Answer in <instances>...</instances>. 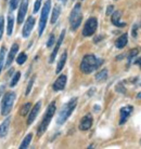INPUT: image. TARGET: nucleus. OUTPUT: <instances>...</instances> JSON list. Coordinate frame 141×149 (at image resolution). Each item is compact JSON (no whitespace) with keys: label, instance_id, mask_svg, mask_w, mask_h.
Returning a JSON list of instances; mask_svg holds the SVG:
<instances>
[{"label":"nucleus","instance_id":"27","mask_svg":"<svg viewBox=\"0 0 141 149\" xmlns=\"http://www.w3.org/2000/svg\"><path fill=\"white\" fill-rule=\"evenodd\" d=\"M26 60H27V55H26L25 53H21L19 56H18V58H16V63L19 64V65H23V64L25 63Z\"/></svg>","mask_w":141,"mask_h":149},{"label":"nucleus","instance_id":"23","mask_svg":"<svg viewBox=\"0 0 141 149\" xmlns=\"http://www.w3.org/2000/svg\"><path fill=\"white\" fill-rule=\"evenodd\" d=\"M32 139H33V134H32V133H30V134L26 135L25 138H24V141H23L22 144H21V146H20V149L27 148V147L30 146V142H32Z\"/></svg>","mask_w":141,"mask_h":149},{"label":"nucleus","instance_id":"33","mask_svg":"<svg viewBox=\"0 0 141 149\" xmlns=\"http://www.w3.org/2000/svg\"><path fill=\"white\" fill-rule=\"evenodd\" d=\"M4 19L2 16H0V40H1L2 34H4Z\"/></svg>","mask_w":141,"mask_h":149},{"label":"nucleus","instance_id":"13","mask_svg":"<svg viewBox=\"0 0 141 149\" xmlns=\"http://www.w3.org/2000/svg\"><path fill=\"white\" fill-rule=\"evenodd\" d=\"M64 36H65V30H62V33H61V35H60L59 39H58V41H56V48L53 49L51 55H50L49 63H53V62H54V60H56V54H58V52H59L60 47H61V45H62V42H63V40H64Z\"/></svg>","mask_w":141,"mask_h":149},{"label":"nucleus","instance_id":"19","mask_svg":"<svg viewBox=\"0 0 141 149\" xmlns=\"http://www.w3.org/2000/svg\"><path fill=\"white\" fill-rule=\"evenodd\" d=\"M66 58H67V52L66 51H64L59 60V63H58V66H56V74H60L61 70L63 69L64 65H65V63H66Z\"/></svg>","mask_w":141,"mask_h":149},{"label":"nucleus","instance_id":"28","mask_svg":"<svg viewBox=\"0 0 141 149\" xmlns=\"http://www.w3.org/2000/svg\"><path fill=\"white\" fill-rule=\"evenodd\" d=\"M115 90H116V92H118V93H122V94H125V93H126L125 86H123L122 82H119V83H117V84H116Z\"/></svg>","mask_w":141,"mask_h":149},{"label":"nucleus","instance_id":"11","mask_svg":"<svg viewBox=\"0 0 141 149\" xmlns=\"http://www.w3.org/2000/svg\"><path fill=\"white\" fill-rule=\"evenodd\" d=\"M27 8H28V0H22L19 9V14H18V23L19 24H22L24 19H25Z\"/></svg>","mask_w":141,"mask_h":149},{"label":"nucleus","instance_id":"34","mask_svg":"<svg viewBox=\"0 0 141 149\" xmlns=\"http://www.w3.org/2000/svg\"><path fill=\"white\" fill-rule=\"evenodd\" d=\"M40 6H41V0H36L35 6H34V13H37V12L39 11Z\"/></svg>","mask_w":141,"mask_h":149},{"label":"nucleus","instance_id":"6","mask_svg":"<svg viewBox=\"0 0 141 149\" xmlns=\"http://www.w3.org/2000/svg\"><path fill=\"white\" fill-rule=\"evenodd\" d=\"M50 8H51V0H47L46 3L44 4V7H42L40 19H39V36L42 35V33H44V30L46 28L48 16H49V12H50Z\"/></svg>","mask_w":141,"mask_h":149},{"label":"nucleus","instance_id":"30","mask_svg":"<svg viewBox=\"0 0 141 149\" xmlns=\"http://www.w3.org/2000/svg\"><path fill=\"white\" fill-rule=\"evenodd\" d=\"M19 2L20 0H10V10L11 11L15 10L18 8V6H19Z\"/></svg>","mask_w":141,"mask_h":149},{"label":"nucleus","instance_id":"4","mask_svg":"<svg viewBox=\"0 0 141 149\" xmlns=\"http://www.w3.org/2000/svg\"><path fill=\"white\" fill-rule=\"evenodd\" d=\"M82 21V6L80 3H76L73 10L70 12V29L76 30L78 27L80 26Z\"/></svg>","mask_w":141,"mask_h":149},{"label":"nucleus","instance_id":"31","mask_svg":"<svg viewBox=\"0 0 141 149\" xmlns=\"http://www.w3.org/2000/svg\"><path fill=\"white\" fill-rule=\"evenodd\" d=\"M54 42H56V38H54V35H50V37L48 39V42H47V47L50 48L52 45H54Z\"/></svg>","mask_w":141,"mask_h":149},{"label":"nucleus","instance_id":"12","mask_svg":"<svg viewBox=\"0 0 141 149\" xmlns=\"http://www.w3.org/2000/svg\"><path fill=\"white\" fill-rule=\"evenodd\" d=\"M66 80H67V77L65 74H61L60 77H58L54 83H53V86H52V89L54 90L56 92L58 91H62V90L65 88V84H66Z\"/></svg>","mask_w":141,"mask_h":149},{"label":"nucleus","instance_id":"26","mask_svg":"<svg viewBox=\"0 0 141 149\" xmlns=\"http://www.w3.org/2000/svg\"><path fill=\"white\" fill-rule=\"evenodd\" d=\"M20 77H21V72H20V71L15 72V74L13 76V78H12L11 82H10V86H11V88H13V86H16V83H18V82H19V80H20Z\"/></svg>","mask_w":141,"mask_h":149},{"label":"nucleus","instance_id":"24","mask_svg":"<svg viewBox=\"0 0 141 149\" xmlns=\"http://www.w3.org/2000/svg\"><path fill=\"white\" fill-rule=\"evenodd\" d=\"M30 108H32V103L27 102L26 104H24L22 106V108H21V110H20V115L24 117V116H26L27 113H30Z\"/></svg>","mask_w":141,"mask_h":149},{"label":"nucleus","instance_id":"1","mask_svg":"<svg viewBox=\"0 0 141 149\" xmlns=\"http://www.w3.org/2000/svg\"><path fill=\"white\" fill-rule=\"evenodd\" d=\"M102 63H103V60L97 58L96 56L92 55V54H87V55L84 56V58L82 60L79 68H80L82 72L88 74H91L96 69H98L102 65Z\"/></svg>","mask_w":141,"mask_h":149},{"label":"nucleus","instance_id":"18","mask_svg":"<svg viewBox=\"0 0 141 149\" xmlns=\"http://www.w3.org/2000/svg\"><path fill=\"white\" fill-rule=\"evenodd\" d=\"M128 42V35L127 34H123L121 37H118L115 41V47L117 49H123L125 48Z\"/></svg>","mask_w":141,"mask_h":149},{"label":"nucleus","instance_id":"7","mask_svg":"<svg viewBox=\"0 0 141 149\" xmlns=\"http://www.w3.org/2000/svg\"><path fill=\"white\" fill-rule=\"evenodd\" d=\"M97 27H98V21H97V19L96 17H90V19H88L86 21L84 29H82V35L85 37L92 36L96 33Z\"/></svg>","mask_w":141,"mask_h":149},{"label":"nucleus","instance_id":"37","mask_svg":"<svg viewBox=\"0 0 141 149\" xmlns=\"http://www.w3.org/2000/svg\"><path fill=\"white\" fill-rule=\"evenodd\" d=\"M4 86H0V96L2 95V93H4Z\"/></svg>","mask_w":141,"mask_h":149},{"label":"nucleus","instance_id":"36","mask_svg":"<svg viewBox=\"0 0 141 149\" xmlns=\"http://www.w3.org/2000/svg\"><path fill=\"white\" fill-rule=\"evenodd\" d=\"M135 64H136V65H138V66L140 67V69H141V57H139V58H137V60L135 61Z\"/></svg>","mask_w":141,"mask_h":149},{"label":"nucleus","instance_id":"29","mask_svg":"<svg viewBox=\"0 0 141 149\" xmlns=\"http://www.w3.org/2000/svg\"><path fill=\"white\" fill-rule=\"evenodd\" d=\"M34 81H35V77H33V78L30 79V81L28 82V86H27V89H26V91H25V95H26V96H27V95H30V90H32V88H33Z\"/></svg>","mask_w":141,"mask_h":149},{"label":"nucleus","instance_id":"9","mask_svg":"<svg viewBox=\"0 0 141 149\" xmlns=\"http://www.w3.org/2000/svg\"><path fill=\"white\" fill-rule=\"evenodd\" d=\"M34 25H35V19H34L33 16H30L28 19H26L25 25L23 27V31H22L23 37L24 38L30 37V33H32V30L34 28Z\"/></svg>","mask_w":141,"mask_h":149},{"label":"nucleus","instance_id":"8","mask_svg":"<svg viewBox=\"0 0 141 149\" xmlns=\"http://www.w3.org/2000/svg\"><path fill=\"white\" fill-rule=\"evenodd\" d=\"M133 110H134V108L130 105H127V106H124L121 108V110H119V124L121 125H123L127 120L129 119Z\"/></svg>","mask_w":141,"mask_h":149},{"label":"nucleus","instance_id":"17","mask_svg":"<svg viewBox=\"0 0 141 149\" xmlns=\"http://www.w3.org/2000/svg\"><path fill=\"white\" fill-rule=\"evenodd\" d=\"M10 122H11V118H7L4 122L0 125V138L4 137L8 134L9 131V127H10Z\"/></svg>","mask_w":141,"mask_h":149},{"label":"nucleus","instance_id":"25","mask_svg":"<svg viewBox=\"0 0 141 149\" xmlns=\"http://www.w3.org/2000/svg\"><path fill=\"white\" fill-rule=\"evenodd\" d=\"M4 60H6V48L2 47L0 50V72L4 66Z\"/></svg>","mask_w":141,"mask_h":149},{"label":"nucleus","instance_id":"3","mask_svg":"<svg viewBox=\"0 0 141 149\" xmlns=\"http://www.w3.org/2000/svg\"><path fill=\"white\" fill-rule=\"evenodd\" d=\"M54 113H56V104H54V102H52L51 104L48 106L47 111H46L45 116H44V118H42V121H41V123L39 124V127H38L37 135L39 137L47 131V129H48L49 124L51 122V120H52V118H53Z\"/></svg>","mask_w":141,"mask_h":149},{"label":"nucleus","instance_id":"21","mask_svg":"<svg viewBox=\"0 0 141 149\" xmlns=\"http://www.w3.org/2000/svg\"><path fill=\"white\" fill-rule=\"evenodd\" d=\"M60 13H61V7L60 6H56L54 9H53V12H52V16H51V24H54V23L58 21L60 16Z\"/></svg>","mask_w":141,"mask_h":149},{"label":"nucleus","instance_id":"2","mask_svg":"<svg viewBox=\"0 0 141 149\" xmlns=\"http://www.w3.org/2000/svg\"><path fill=\"white\" fill-rule=\"evenodd\" d=\"M76 106H77V98H76V97L70 100L66 104H64L63 106H62V108L60 109L56 123L60 124V125L65 123V121L68 119V117L72 115V112L74 111V109L76 108Z\"/></svg>","mask_w":141,"mask_h":149},{"label":"nucleus","instance_id":"15","mask_svg":"<svg viewBox=\"0 0 141 149\" xmlns=\"http://www.w3.org/2000/svg\"><path fill=\"white\" fill-rule=\"evenodd\" d=\"M121 19H122V11H115L111 16L112 24L116 27H125L127 24L125 22H122Z\"/></svg>","mask_w":141,"mask_h":149},{"label":"nucleus","instance_id":"5","mask_svg":"<svg viewBox=\"0 0 141 149\" xmlns=\"http://www.w3.org/2000/svg\"><path fill=\"white\" fill-rule=\"evenodd\" d=\"M15 96L16 95L14 92H9L4 96V100L1 103V115L2 116H7L10 113L12 107H13V104H14Z\"/></svg>","mask_w":141,"mask_h":149},{"label":"nucleus","instance_id":"22","mask_svg":"<svg viewBox=\"0 0 141 149\" xmlns=\"http://www.w3.org/2000/svg\"><path fill=\"white\" fill-rule=\"evenodd\" d=\"M13 26H14V19H13V15H9L8 16V36H11L12 31H13Z\"/></svg>","mask_w":141,"mask_h":149},{"label":"nucleus","instance_id":"10","mask_svg":"<svg viewBox=\"0 0 141 149\" xmlns=\"http://www.w3.org/2000/svg\"><path fill=\"white\" fill-rule=\"evenodd\" d=\"M40 108H41V102H38V103L35 104V106H34L33 108L30 109V116H28V119H27V125H30L35 121L36 117H37L39 111H40Z\"/></svg>","mask_w":141,"mask_h":149},{"label":"nucleus","instance_id":"35","mask_svg":"<svg viewBox=\"0 0 141 149\" xmlns=\"http://www.w3.org/2000/svg\"><path fill=\"white\" fill-rule=\"evenodd\" d=\"M113 6H109L108 7V10H106V15H110V13H112V11H113Z\"/></svg>","mask_w":141,"mask_h":149},{"label":"nucleus","instance_id":"20","mask_svg":"<svg viewBox=\"0 0 141 149\" xmlns=\"http://www.w3.org/2000/svg\"><path fill=\"white\" fill-rule=\"evenodd\" d=\"M108 74H109L108 69H102V70L99 71V72L96 74V80L98 82L105 81V80L108 79Z\"/></svg>","mask_w":141,"mask_h":149},{"label":"nucleus","instance_id":"38","mask_svg":"<svg viewBox=\"0 0 141 149\" xmlns=\"http://www.w3.org/2000/svg\"><path fill=\"white\" fill-rule=\"evenodd\" d=\"M138 98H141V92L139 93V95H138Z\"/></svg>","mask_w":141,"mask_h":149},{"label":"nucleus","instance_id":"39","mask_svg":"<svg viewBox=\"0 0 141 149\" xmlns=\"http://www.w3.org/2000/svg\"><path fill=\"white\" fill-rule=\"evenodd\" d=\"M60 1H62V2H64V3H65V2H66L67 0H60Z\"/></svg>","mask_w":141,"mask_h":149},{"label":"nucleus","instance_id":"32","mask_svg":"<svg viewBox=\"0 0 141 149\" xmlns=\"http://www.w3.org/2000/svg\"><path fill=\"white\" fill-rule=\"evenodd\" d=\"M137 54H138V50H137V49H133V50L130 51L129 54H128V61L130 62V61L133 60V58H134V57L137 55Z\"/></svg>","mask_w":141,"mask_h":149},{"label":"nucleus","instance_id":"16","mask_svg":"<svg viewBox=\"0 0 141 149\" xmlns=\"http://www.w3.org/2000/svg\"><path fill=\"white\" fill-rule=\"evenodd\" d=\"M18 51H19V45H16V43H14V45L11 47V50H10V52L8 54L7 62H6V67H9L12 64V62L14 60V57H15V55H16Z\"/></svg>","mask_w":141,"mask_h":149},{"label":"nucleus","instance_id":"40","mask_svg":"<svg viewBox=\"0 0 141 149\" xmlns=\"http://www.w3.org/2000/svg\"><path fill=\"white\" fill-rule=\"evenodd\" d=\"M140 146H141V141H140Z\"/></svg>","mask_w":141,"mask_h":149},{"label":"nucleus","instance_id":"14","mask_svg":"<svg viewBox=\"0 0 141 149\" xmlns=\"http://www.w3.org/2000/svg\"><path fill=\"white\" fill-rule=\"evenodd\" d=\"M92 116L91 115H86L82 119L80 123H79V130L80 131H87L89 130L91 125H92Z\"/></svg>","mask_w":141,"mask_h":149}]
</instances>
